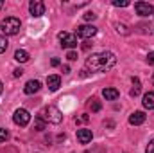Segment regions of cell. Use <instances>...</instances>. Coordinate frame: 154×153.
<instances>
[{"mask_svg":"<svg viewBox=\"0 0 154 153\" xmlns=\"http://www.w3.org/2000/svg\"><path fill=\"white\" fill-rule=\"evenodd\" d=\"M116 65V58L113 52L109 50H102V52H97V54H91L88 60H86V69L91 70V72H104L111 67Z\"/></svg>","mask_w":154,"mask_h":153,"instance_id":"1","label":"cell"},{"mask_svg":"<svg viewBox=\"0 0 154 153\" xmlns=\"http://www.w3.org/2000/svg\"><path fill=\"white\" fill-rule=\"evenodd\" d=\"M45 124H47V122H45L43 119H39V117L34 119V130H36V132H43V130H45Z\"/></svg>","mask_w":154,"mask_h":153,"instance_id":"17","label":"cell"},{"mask_svg":"<svg viewBox=\"0 0 154 153\" xmlns=\"http://www.w3.org/2000/svg\"><path fill=\"white\" fill-rule=\"evenodd\" d=\"M29 11H31L32 16H41V15H45V4L39 2V0H32L29 4Z\"/></svg>","mask_w":154,"mask_h":153,"instance_id":"8","label":"cell"},{"mask_svg":"<svg viewBox=\"0 0 154 153\" xmlns=\"http://www.w3.org/2000/svg\"><path fill=\"white\" fill-rule=\"evenodd\" d=\"M9 139V132L5 128H0V142H5Z\"/></svg>","mask_w":154,"mask_h":153,"instance_id":"19","label":"cell"},{"mask_svg":"<svg viewBox=\"0 0 154 153\" xmlns=\"http://www.w3.org/2000/svg\"><path fill=\"white\" fill-rule=\"evenodd\" d=\"M5 49H7V40H5V36L0 34V54L5 52Z\"/></svg>","mask_w":154,"mask_h":153,"instance_id":"20","label":"cell"},{"mask_svg":"<svg viewBox=\"0 0 154 153\" xmlns=\"http://www.w3.org/2000/svg\"><path fill=\"white\" fill-rule=\"evenodd\" d=\"M95 34H97V27L95 25H79L77 27V36H81V38H84V40L91 38Z\"/></svg>","mask_w":154,"mask_h":153,"instance_id":"6","label":"cell"},{"mask_svg":"<svg viewBox=\"0 0 154 153\" xmlns=\"http://www.w3.org/2000/svg\"><path fill=\"white\" fill-rule=\"evenodd\" d=\"M13 121H14V124H18V126H27L29 122H31V114L25 110V108H18L14 115H13Z\"/></svg>","mask_w":154,"mask_h":153,"instance_id":"5","label":"cell"},{"mask_svg":"<svg viewBox=\"0 0 154 153\" xmlns=\"http://www.w3.org/2000/svg\"><path fill=\"white\" fill-rule=\"evenodd\" d=\"M38 117L39 119H43L45 122H50V124H59V122L63 121V114H61V110H59L57 106H54V105L43 106V108L39 110Z\"/></svg>","mask_w":154,"mask_h":153,"instance_id":"2","label":"cell"},{"mask_svg":"<svg viewBox=\"0 0 154 153\" xmlns=\"http://www.w3.org/2000/svg\"><path fill=\"white\" fill-rule=\"evenodd\" d=\"M57 38L61 41V47H65V49H74V47H77V36L72 34V33L63 31V33L57 34Z\"/></svg>","mask_w":154,"mask_h":153,"instance_id":"4","label":"cell"},{"mask_svg":"<svg viewBox=\"0 0 154 153\" xmlns=\"http://www.w3.org/2000/svg\"><path fill=\"white\" fill-rule=\"evenodd\" d=\"M66 60H68V61H75V60H77V52L70 50V52L66 54Z\"/></svg>","mask_w":154,"mask_h":153,"instance_id":"24","label":"cell"},{"mask_svg":"<svg viewBox=\"0 0 154 153\" xmlns=\"http://www.w3.org/2000/svg\"><path fill=\"white\" fill-rule=\"evenodd\" d=\"M39 88H41V83H39L38 79H31V81H27L25 83V86H23V92L27 94V96H32V94H36Z\"/></svg>","mask_w":154,"mask_h":153,"instance_id":"9","label":"cell"},{"mask_svg":"<svg viewBox=\"0 0 154 153\" xmlns=\"http://www.w3.org/2000/svg\"><path fill=\"white\" fill-rule=\"evenodd\" d=\"M63 72H65V74H68V72H70V67H68V65H65V67H63Z\"/></svg>","mask_w":154,"mask_h":153,"instance_id":"30","label":"cell"},{"mask_svg":"<svg viewBox=\"0 0 154 153\" xmlns=\"http://www.w3.org/2000/svg\"><path fill=\"white\" fill-rule=\"evenodd\" d=\"M102 96H104V99L106 101H115V99H118V90L116 88H104L102 90Z\"/></svg>","mask_w":154,"mask_h":153,"instance_id":"13","label":"cell"},{"mask_svg":"<svg viewBox=\"0 0 154 153\" xmlns=\"http://www.w3.org/2000/svg\"><path fill=\"white\" fill-rule=\"evenodd\" d=\"M143 122H145V114H143V112H133V114L129 115V124L140 126V124H143Z\"/></svg>","mask_w":154,"mask_h":153,"instance_id":"12","label":"cell"},{"mask_svg":"<svg viewBox=\"0 0 154 153\" xmlns=\"http://www.w3.org/2000/svg\"><path fill=\"white\" fill-rule=\"evenodd\" d=\"M90 108H91V112H99V110L102 108V105H100V101H97V99H91V103H90Z\"/></svg>","mask_w":154,"mask_h":153,"instance_id":"18","label":"cell"},{"mask_svg":"<svg viewBox=\"0 0 154 153\" xmlns=\"http://www.w3.org/2000/svg\"><path fill=\"white\" fill-rule=\"evenodd\" d=\"M115 27H116V31H118V33H122V34H127V27H125L124 24H115Z\"/></svg>","mask_w":154,"mask_h":153,"instance_id":"23","label":"cell"},{"mask_svg":"<svg viewBox=\"0 0 154 153\" xmlns=\"http://www.w3.org/2000/svg\"><path fill=\"white\" fill-rule=\"evenodd\" d=\"M134 9L140 16H149V15H154V7L149 4V2H136L134 4Z\"/></svg>","mask_w":154,"mask_h":153,"instance_id":"7","label":"cell"},{"mask_svg":"<svg viewBox=\"0 0 154 153\" xmlns=\"http://www.w3.org/2000/svg\"><path fill=\"white\" fill-rule=\"evenodd\" d=\"M13 74H14V77H20L22 74H23V70H22V69H14V70H13Z\"/></svg>","mask_w":154,"mask_h":153,"instance_id":"28","label":"cell"},{"mask_svg":"<svg viewBox=\"0 0 154 153\" xmlns=\"http://www.w3.org/2000/svg\"><path fill=\"white\" fill-rule=\"evenodd\" d=\"M2 7H4V0H0V9H2Z\"/></svg>","mask_w":154,"mask_h":153,"instance_id":"32","label":"cell"},{"mask_svg":"<svg viewBox=\"0 0 154 153\" xmlns=\"http://www.w3.org/2000/svg\"><path fill=\"white\" fill-rule=\"evenodd\" d=\"M143 106L147 108V110H154V92H147L145 96H143Z\"/></svg>","mask_w":154,"mask_h":153,"instance_id":"14","label":"cell"},{"mask_svg":"<svg viewBox=\"0 0 154 153\" xmlns=\"http://www.w3.org/2000/svg\"><path fill=\"white\" fill-rule=\"evenodd\" d=\"M14 60L20 61V63H25V61H29V52L23 50V49H18V50L14 52Z\"/></svg>","mask_w":154,"mask_h":153,"instance_id":"15","label":"cell"},{"mask_svg":"<svg viewBox=\"0 0 154 153\" xmlns=\"http://www.w3.org/2000/svg\"><path fill=\"white\" fill-rule=\"evenodd\" d=\"M147 63H149V65H154V50L147 54Z\"/></svg>","mask_w":154,"mask_h":153,"instance_id":"25","label":"cell"},{"mask_svg":"<svg viewBox=\"0 0 154 153\" xmlns=\"http://www.w3.org/2000/svg\"><path fill=\"white\" fill-rule=\"evenodd\" d=\"M47 86H48V90H50V92H56V90L61 86V77L57 76V74L48 76V77H47Z\"/></svg>","mask_w":154,"mask_h":153,"instance_id":"11","label":"cell"},{"mask_svg":"<svg viewBox=\"0 0 154 153\" xmlns=\"http://www.w3.org/2000/svg\"><path fill=\"white\" fill-rule=\"evenodd\" d=\"M113 5H116V7H127L129 2L127 0H113Z\"/></svg>","mask_w":154,"mask_h":153,"instance_id":"21","label":"cell"},{"mask_svg":"<svg viewBox=\"0 0 154 153\" xmlns=\"http://www.w3.org/2000/svg\"><path fill=\"white\" fill-rule=\"evenodd\" d=\"M133 90H131V96L133 97H136V96H140V92H142V85H140V79L138 77H133Z\"/></svg>","mask_w":154,"mask_h":153,"instance_id":"16","label":"cell"},{"mask_svg":"<svg viewBox=\"0 0 154 153\" xmlns=\"http://www.w3.org/2000/svg\"><path fill=\"white\" fill-rule=\"evenodd\" d=\"M4 92V85H2V81H0V94Z\"/></svg>","mask_w":154,"mask_h":153,"instance_id":"31","label":"cell"},{"mask_svg":"<svg viewBox=\"0 0 154 153\" xmlns=\"http://www.w3.org/2000/svg\"><path fill=\"white\" fill-rule=\"evenodd\" d=\"M145 153H154V139L149 142V146H147V150H145Z\"/></svg>","mask_w":154,"mask_h":153,"instance_id":"27","label":"cell"},{"mask_svg":"<svg viewBox=\"0 0 154 153\" xmlns=\"http://www.w3.org/2000/svg\"><path fill=\"white\" fill-rule=\"evenodd\" d=\"M0 27H2V33L5 36H14L20 33V27H22V22L14 16H7L0 22Z\"/></svg>","mask_w":154,"mask_h":153,"instance_id":"3","label":"cell"},{"mask_svg":"<svg viewBox=\"0 0 154 153\" xmlns=\"http://www.w3.org/2000/svg\"><path fill=\"white\" fill-rule=\"evenodd\" d=\"M95 18H97V15H95V13H91V11H88V13L84 15V20H86V22H93Z\"/></svg>","mask_w":154,"mask_h":153,"instance_id":"22","label":"cell"},{"mask_svg":"<svg viewBox=\"0 0 154 153\" xmlns=\"http://www.w3.org/2000/svg\"><path fill=\"white\" fill-rule=\"evenodd\" d=\"M152 86H154V74H152Z\"/></svg>","mask_w":154,"mask_h":153,"instance_id":"33","label":"cell"},{"mask_svg":"<svg viewBox=\"0 0 154 153\" xmlns=\"http://www.w3.org/2000/svg\"><path fill=\"white\" fill-rule=\"evenodd\" d=\"M91 137H93L91 130H86V128L77 130V141H79L81 144H88V142H91Z\"/></svg>","mask_w":154,"mask_h":153,"instance_id":"10","label":"cell"},{"mask_svg":"<svg viewBox=\"0 0 154 153\" xmlns=\"http://www.w3.org/2000/svg\"><path fill=\"white\" fill-rule=\"evenodd\" d=\"M50 63H52V67H57V65H59V60H57V58H52Z\"/></svg>","mask_w":154,"mask_h":153,"instance_id":"29","label":"cell"},{"mask_svg":"<svg viewBox=\"0 0 154 153\" xmlns=\"http://www.w3.org/2000/svg\"><path fill=\"white\" fill-rule=\"evenodd\" d=\"M88 121V114H82L81 117H77L75 119V122H86Z\"/></svg>","mask_w":154,"mask_h":153,"instance_id":"26","label":"cell"}]
</instances>
